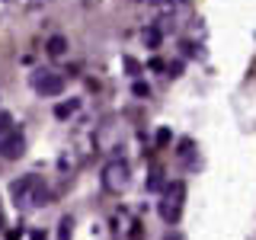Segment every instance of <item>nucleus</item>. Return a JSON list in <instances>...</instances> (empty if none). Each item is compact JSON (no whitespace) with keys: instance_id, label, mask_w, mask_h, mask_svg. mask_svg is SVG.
Here are the masks:
<instances>
[{"instance_id":"obj_1","label":"nucleus","mask_w":256,"mask_h":240,"mask_svg":"<svg viewBox=\"0 0 256 240\" xmlns=\"http://www.w3.org/2000/svg\"><path fill=\"white\" fill-rule=\"evenodd\" d=\"M182 205H186V182H170L160 196V218L166 224H176L182 218Z\"/></svg>"},{"instance_id":"obj_2","label":"nucleus","mask_w":256,"mask_h":240,"mask_svg":"<svg viewBox=\"0 0 256 240\" xmlns=\"http://www.w3.org/2000/svg\"><path fill=\"white\" fill-rule=\"evenodd\" d=\"M128 182H132V170L125 160H109L102 166V189L106 192H125Z\"/></svg>"},{"instance_id":"obj_3","label":"nucleus","mask_w":256,"mask_h":240,"mask_svg":"<svg viewBox=\"0 0 256 240\" xmlns=\"http://www.w3.org/2000/svg\"><path fill=\"white\" fill-rule=\"evenodd\" d=\"M32 90L38 96H61L64 93V77L52 68H42L32 74Z\"/></svg>"},{"instance_id":"obj_4","label":"nucleus","mask_w":256,"mask_h":240,"mask_svg":"<svg viewBox=\"0 0 256 240\" xmlns=\"http://www.w3.org/2000/svg\"><path fill=\"white\" fill-rule=\"evenodd\" d=\"M22 150H26V138H22L20 128H10L6 134H0V157H4V160L22 157Z\"/></svg>"},{"instance_id":"obj_5","label":"nucleus","mask_w":256,"mask_h":240,"mask_svg":"<svg viewBox=\"0 0 256 240\" xmlns=\"http://www.w3.org/2000/svg\"><path fill=\"white\" fill-rule=\"evenodd\" d=\"M32 182H36V176H22V180L13 182V202H29V192H32Z\"/></svg>"},{"instance_id":"obj_6","label":"nucleus","mask_w":256,"mask_h":240,"mask_svg":"<svg viewBox=\"0 0 256 240\" xmlns=\"http://www.w3.org/2000/svg\"><path fill=\"white\" fill-rule=\"evenodd\" d=\"M64 52H68V38H64V36H52V38H48V54L61 58Z\"/></svg>"},{"instance_id":"obj_7","label":"nucleus","mask_w":256,"mask_h":240,"mask_svg":"<svg viewBox=\"0 0 256 240\" xmlns=\"http://www.w3.org/2000/svg\"><path fill=\"white\" fill-rule=\"evenodd\" d=\"M70 112H77V102H74V100H70V102H61V106L54 109V116H58V118H68Z\"/></svg>"},{"instance_id":"obj_8","label":"nucleus","mask_w":256,"mask_h":240,"mask_svg":"<svg viewBox=\"0 0 256 240\" xmlns=\"http://www.w3.org/2000/svg\"><path fill=\"white\" fill-rule=\"evenodd\" d=\"M70 234H74V221H70V218H61V230H58V237H61V240H68Z\"/></svg>"},{"instance_id":"obj_9","label":"nucleus","mask_w":256,"mask_h":240,"mask_svg":"<svg viewBox=\"0 0 256 240\" xmlns=\"http://www.w3.org/2000/svg\"><path fill=\"white\" fill-rule=\"evenodd\" d=\"M144 42H148L150 48H157L160 45V32L157 29H148V32H144Z\"/></svg>"},{"instance_id":"obj_10","label":"nucleus","mask_w":256,"mask_h":240,"mask_svg":"<svg viewBox=\"0 0 256 240\" xmlns=\"http://www.w3.org/2000/svg\"><path fill=\"white\" fill-rule=\"evenodd\" d=\"M160 186H164V176H160V173H150V180H148V192H157Z\"/></svg>"},{"instance_id":"obj_11","label":"nucleus","mask_w":256,"mask_h":240,"mask_svg":"<svg viewBox=\"0 0 256 240\" xmlns=\"http://www.w3.org/2000/svg\"><path fill=\"white\" fill-rule=\"evenodd\" d=\"M176 154H180V160H189V154H192V141H189V138L180 141V150H176Z\"/></svg>"},{"instance_id":"obj_12","label":"nucleus","mask_w":256,"mask_h":240,"mask_svg":"<svg viewBox=\"0 0 256 240\" xmlns=\"http://www.w3.org/2000/svg\"><path fill=\"white\" fill-rule=\"evenodd\" d=\"M10 125H13L10 112H0V134H6V132H10Z\"/></svg>"},{"instance_id":"obj_13","label":"nucleus","mask_w":256,"mask_h":240,"mask_svg":"<svg viewBox=\"0 0 256 240\" xmlns=\"http://www.w3.org/2000/svg\"><path fill=\"white\" fill-rule=\"evenodd\" d=\"M150 93V86L144 84V80H138V84H134V96H148Z\"/></svg>"},{"instance_id":"obj_14","label":"nucleus","mask_w":256,"mask_h":240,"mask_svg":"<svg viewBox=\"0 0 256 240\" xmlns=\"http://www.w3.org/2000/svg\"><path fill=\"white\" fill-rule=\"evenodd\" d=\"M182 74V61H176V64H170V77H180Z\"/></svg>"},{"instance_id":"obj_15","label":"nucleus","mask_w":256,"mask_h":240,"mask_svg":"<svg viewBox=\"0 0 256 240\" xmlns=\"http://www.w3.org/2000/svg\"><path fill=\"white\" fill-rule=\"evenodd\" d=\"M157 144H170V132H166V128H164V132H157Z\"/></svg>"}]
</instances>
